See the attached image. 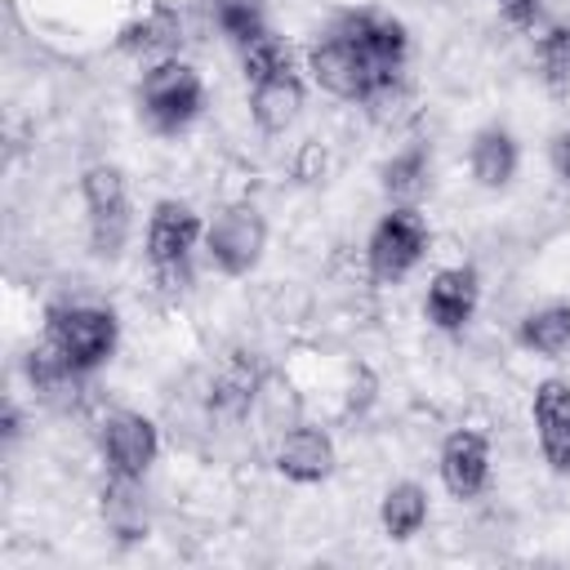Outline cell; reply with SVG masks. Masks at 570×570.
<instances>
[{"instance_id":"obj_28","label":"cell","mask_w":570,"mask_h":570,"mask_svg":"<svg viewBox=\"0 0 570 570\" xmlns=\"http://www.w3.org/2000/svg\"><path fill=\"white\" fill-rule=\"evenodd\" d=\"M325 174V147L321 142H303V151H298V178L303 183H316Z\"/></svg>"},{"instance_id":"obj_11","label":"cell","mask_w":570,"mask_h":570,"mask_svg":"<svg viewBox=\"0 0 570 570\" xmlns=\"http://www.w3.org/2000/svg\"><path fill=\"white\" fill-rule=\"evenodd\" d=\"M183 40H187L183 13H178L174 4H165V0H156V4L142 9L138 18H129V22L120 27V36H116L120 53H129V58H138V62H147V67L178 58Z\"/></svg>"},{"instance_id":"obj_1","label":"cell","mask_w":570,"mask_h":570,"mask_svg":"<svg viewBox=\"0 0 570 570\" xmlns=\"http://www.w3.org/2000/svg\"><path fill=\"white\" fill-rule=\"evenodd\" d=\"M205 240V223L191 205L183 200H160L151 214H147V236H142V249H147V267H151V281L178 298L187 285H191V249Z\"/></svg>"},{"instance_id":"obj_9","label":"cell","mask_w":570,"mask_h":570,"mask_svg":"<svg viewBox=\"0 0 570 570\" xmlns=\"http://www.w3.org/2000/svg\"><path fill=\"white\" fill-rule=\"evenodd\" d=\"M334 27L370 58V67L379 76H396L410 58V31L401 18L392 13H374V9H352L343 18H334Z\"/></svg>"},{"instance_id":"obj_15","label":"cell","mask_w":570,"mask_h":570,"mask_svg":"<svg viewBox=\"0 0 570 570\" xmlns=\"http://www.w3.org/2000/svg\"><path fill=\"white\" fill-rule=\"evenodd\" d=\"M303 107H307V89L298 71H281L249 85V120L263 134H285L303 116Z\"/></svg>"},{"instance_id":"obj_23","label":"cell","mask_w":570,"mask_h":570,"mask_svg":"<svg viewBox=\"0 0 570 570\" xmlns=\"http://www.w3.org/2000/svg\"><path fill=\"white\" fill-rule=\"evenodd\" d=\"M361 107H365V116H370L374 125L396 129V125H405V120L414 116V94H410V85H405L401 71H396V76H379V80L370 85V94L361 98Z\"/></svg>"},{"instance_id":"obj_25","label":"cell","mask_w":570,"mask_h":570,"mask_svg":"<svg viewBox=\"0 0 570 570\" xmlns=\"http://www.w3.org/2000/svg\"><path fill=\"white\" fill-rule=\"evenodd\" d=\"M240 71L245 80H267V76H281V71H294V49L276 36V31H263L258 40L240 45Z\"/></svg>"},{"instance_id":"obj_22","label":"cell","mask_w":570,"mask_h":570,"mask_svg":"<svg viewBox=\"0 0 570 570\" xmlns=\"http://www.w3.org/2000/svg\"><path fill=\"white\" fill-rule=\"evenodd\" d=\"M267 432H289L294 423H303V396L294 392V383L285 379V374H263V383H258V392H254V410H249Z\"/></svg>"},{"instance_id":"obj_5","label":"cell","mask_w":570,"mask_h":570,"mask_svg":"<svg viewBox=\"0 0 570 570\" xmlns=\"http://www.w3.org/2000/svg\"><path fill=\"white\" fill-rule=\"evenodd\" d=\"M80 200H85V223H89V245L102 258H116L129 240V187L116 165H89L80 178Z\"/></svg>"},{"instance_id":"obj_3","label":"cell","mask_w":570,"mask_h":570,"mask_svg":"<svg viewBox=\"0 0 570 570\" xmlns=\"http://www.w3.org/2000/svg\"><path fill=\"white\" fill-rule=\"evenodd\" d=\"M138 107H142V120L156 129V134H183L200 111H205V80L191 62L183 58H169V62H156L142 71V85H138Z\"/></svg>"},{"instance_id":"obj_8","label":"cell","mask_w":570,"mask_h":570,"mask_svg":"<svg viewBox=\"0 0 570 570\" xmlns=\"http://www.w3.org/2000/svg\"><path fill=\"white\" fill-rule=\"evenodd\" d=\"M307 71H312V80H316L325 94H334V98H343V102H361V98L370 94V85L379 80V71L370 67V58H365L338 27H330V31L307 49Z\"/></svg>"},{"instance_id":"obj_13","label":"cell","mask_w":570,"mask_h":570,"mask_svg":"<svg viewBox=\"0 0 570 570\" xmlns=\"http://www.w3.org/2000/svg\"><path fill=\"white\" fill-rule=\"evenodd\" d=\"M490 441L472 428H454L445 441H441V454H436V472H441V485L454 494V499H476L485 485H490Z\"/></svg>"},{"instance_id":"obj_19","label":"cell","mask_w":570,"mask_h":570,"mask_svg":"<svg viewBox=\"0 0 570 570\" xmlns=\"http://www.w3.org/2000/svg\"><path fill=\"white\" fill-rule=\"evenodd\" d=\"M517 343L534 356H566L570 352V303H543L521 316Z\"/></svg>"},{"instance_id":"obj_4","label":"cell","mask_w":570,"mask_h":570,"mask_svg":"<svg viewBox=\"0 0 570 570\" xmlns=\"http://www.w3.org/2000/svg\"><path fill=\"white\" fill-rule=\"evenodd\" d=\"M428 245H432L428 218H423L414 205H392V209L374 223V232H370V240H365V272H370V281H374V285H396V281H405V276L423 263Z\"/></svg>"},{"instance_id":"obj_14","label":"cell","mask_w":570,"mask_h":570,"mask_svg":"<svg viewBox=\"0 0 570 570\" xmlns=\"http://www.w3.org/2000/svg\"><path fill=\"white\" fill-rule=\"evenodd\" d=\"M534 432L552 472H570V383L548 379L534 387Z\"/></svg>"},{"instance_id":"obj_6","label":"cell","mask_w":570,"mask_h":570,"mask_svg":"<svg viewBox=\"0 0 570 570\" xmlns=\"http://www.w3.org/2000/svg\"><path fill=\"white\" fill-rule=\"evenodd\" d=\"M267 249V223L258 214V205L249 200H232L214 214V223L205 227V254L223 276H249L258 267Z\"/></svg>"},{"instance_id":"obj_24","label":"cell","mask_w":570,"mask_h":570,"mask_svg":"<svg viewBox=\"0 0 570 570\" xmlns=\"http://www.w3.org/2000/svg\"><path fill=\"white\" fill-rule=\"evenodd\" d=\"M534 67H539V80L552 94L570 89V27L566 22L543 27V36L534 40Z\"/></svg>"},{"instance_id":"obj_12","label":"cell","mask_w":570,"mask_h":570,"mask_svg":"<svg viewBox=\"0 0 570 570\" xmlns=\"http://www.w3.org/2000/svg\"><path fill=\"white\" fill-rule=\"evenodd\" d=\"M476 303H481V276H476V267L454 263V267H441V272L428 281L423 316H428L441 334H459V330L476 316Z\"/></svg>"},{"instance_id":"obj_27","label":"cell","mask_w":570,"mask_h":570,"mask_svg":"<svg viewBox=\"0 0 570 570\" xmlns=\"http://www.w3.org/2000/svg\"><path fill=\"white\" fill-rule=\"evenodd\" d=\"M548 165H552V174L570 187V129L552 134V142H548Z\"/></svg>"},{"instance_id":"obj_26","label":"cell","mask_w":570,"mask_h":570,"mask_svg":"<svg viewBox=\"0 0 570 570\" xmlns=\"http://www.w3.org/2000/svg\"><path fill=\"white\" fill-rule=\"evenodd\" d=\"M539 4H543V0H494L499 18H503L508 27H517V31L534 27V18H539Z\"/></svg>"},{"instance_id":"obj_17","label":"cell","mask_w":570,"mask_h":570,"mask_svg":"<svg viewBox=\"0 0 570 570\" xmlns=\"http://www.w3.org/2000/svg\"><path fill=\"white\" fill-rule=\"evenodd\" d=\"M102 517H107V530H111L116 539H142V534H147L142 476H116V472H107Z\"/></svg>"},{"instance_id":"obj_7","label":"cell","mask_w":570,"mask_h":570,"mask_svg":"<svg viewBox=\"0 0 570 570\" xmlns=\"http://www.w3.org/2000/svg\"><path fill=\"white\" fill-rule=\"evenodd\" d=\"M98 454L116 476H142L160 454V428L138 410H111L98 419Z\"/></svg>"},{"instance_id":"obj_20","label":"cell","mask_w":570,"mask_h":570,"mask_svg":"<svg viewBox=\"0 0 570 570\" xmlns=\"http://www.w3.org/2000/svg\"><path fill=\"white\" fill-rule=\"evenodd\" d=\"M200 13L236 49L249 45V40H258L263 31H272L267 27V13H263V0H200Z\"/></svg>"},{"instance_id":"obj_2","label":"cell","mask_w":570,"mask_h":570,"mask_svg":"<svg viewBox=\"0 0 570 570\" xmlns=\"http://www.w3.org/2000/svg\"><path fill=\"white\" fill-rule=\"evenodd\" d=\"M45 338L80 374H94L98 365L111 361L116 338H120V325H116V312L102 307V303H53L45 312Z\"/></svg>"},{"instance_id":"obj_18","label":"cell","mask_w":570,"mask_h":570,"mask_svg":"<svg viewBox=\"0 0 570 570\" xmlns=\"http://www.w3.org/2000/svg\"><path fill=\"white\" fill-rule=\"evenodd\" d=\"M428 490L419 481H396L387 485V494L379 499V525L387 539H414L423 525H428Z\"/></svg>"},{"instance_id":"obj_10","label":"cell","mask_w":570,"mask_h":570,"mask_svg":"<svg viewBox=\"0 0 570 570\" xmlns=\"http://www.w3.org/2000/svg\"><path fill=\"white\" fill-rule=\"evenodd\" d=\"M276 472L294 485H321L334 463H338V450H334V436L316 423H294L289 432L276 436V454H272Z\"/></svg>"},{"instance_id":"obj_21","label":"cell","mask_w":570,"mask_h":570,"mask_svg":"<svg viewBox=\"0 0 570 570\" xmlns=\"http://www.w3.org/2000/svg\"><path fill=\"white\" fill-rule=\"evenodd\" d=\"M428 178H432V156H428L423 142H410V147L392 151V160L383 165V191L396 205H414L428 191Z\"/></svg>"},{"instance_id":"obj_16","label":"cell","mask_w":570,"mask_h":570,"mask_svg":"<svg viewBox=\"0 0 570 570\" xmlns=\"http://www.w3.org/2000/svg\"><path fill=\"white\" fill-rule=\"evenodd\" d=\"M517 165H521V147H517L512 129H503V125H485V129L472 134L468 169H472V178H476L481 187H490V191L508 187V183L517 178Z\"/></svg>"}]
</instances>
